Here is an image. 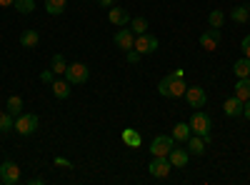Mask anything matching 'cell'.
Returning a JSON list of instances; mask_svg holds the SVG:
<instances>
[{"label":"cell","mask_w":250,"mask_h":185,"mask_svg":"<svg viewBox=\"0 0 250 185\" xmlns=\"http://www.w3.org/2000/svg\"><path fill=\"white\" fill-rule=\"evenodd\" d=\"M65 5H68V0H45V10H48L50 15L65 13Z\"/></svg>","instance_id":"d4e9b609"},{"label":"cell","mask_w":250,"mask_h":185,"mask_svg":"<svg viewBox=\"0 0 250 185\" xmlns=\"http://www.w3.org/2000/svg\"><path fill=\"white\" fill-rule=\"evenodd\" d=\"M15 115H10L8 110H3L0 113V133H10V130H15V120H13Z\"/></svg>","instance_id":"cb8c5ba5"},{"label":"cell","mask_w":250,"mask_h":185,"mask_svg":"<svg viewBox=\"0 0 250 185\" xmlns=\"http://www.w3.org/2000/svg\"><path fill=\"white\" fill-rule=\"evenodd\" d=\"M98 5H100V8H113L115 0H98Z\"/></svg>","instance_id":"d6a6232c"},{"label":"cell","mask_w":250,"mask_h":185,"mask_svg":"<svg viewBox=\"0 0 250 185\" xmlns=\"http://www.w3.org/2000/svg\"><path fill=\"white\" fill-rule=\"evenodd\" d=\"M113 40H115V45H118L120 50H130V48L135 45V33H133L130 28H120Z\"/></svg>","instance_id":"30bf717a"},{"label":"cell","mask_w":250,"mask_h":185,"mask_svg":"<svg viewBox=\"0 0 250 185\" xmlns=\"http://www.w3.org/2000/svg\"><path fill=\"white\" fill-rule=\"evenodd\" d=\"M15 10L18 13H23V15H30L33 10H35V0H15Z\"/></svg>","instance_id":"4316f807"},{"label":"cell","mask_w":250,"mask_h":185,"mask_svg":"<svg viewBox=\"0 0 250 185\" xmlns=\"http://www.w3.org/2000/svg\"><path fill=\"white\" fill-rule=\"evenodd\" d=\"M65 68H68L65 58H62L60 53H55V55H53V60H50V70H53L55 75H65Z\"/></svg>","instance_id":"7402d4cb"},{"label":"cell","mask_w":250,"mask_h":185,"mask_svg":"<svg viewBox=\"0 0 250 185\" xmlns=\"http://www.w3.org/2000/svg\"><path fill=\"white\" fill-rule=\"evenodd\" d=\"M55 163H58V165H65V168H70V163H68L65 158H55Z\"/></svg>","instance_id":"e575fe53"},{"label":"cell","mask_w":250,"mask_h":185,"mask_svg":"<svg viewBox=\"0 0 250 185\" xmlns=\"http://www.w3.org/2000/svg\"><path fill=\"white\" fill-rule=\"evenodd\" d=\"M0 183H3V178H0Z\"/></svg>","instance_id":"74e56055"},{"label":"cell","mask_w":250,"mask_h":185,"mask_svg":"<svg viewBox=\"0 0 250 185\" xmlns=\"http://www.w3.org/2000/svg\"><path fill=\"white\" fill-rule=\"evenodd\" d=\"M185 145H188L185 150L190 153V155H203L208 143H205V138H200V135H190V138L185 140Z\"/></svg>","instance_id":"9a60e30c"},{"label":"cell","mask_w":250,"mask_h":185,"mask_svg":"<svg viewBox=\"0 0 250 185\" xmlns=\"http://www.w3.org/2000/svg\"><path fill=\"white\" fill-rule=\"evenodd\" d=\"M0 178H3L5 185H15V183H20V168L13 160H5L3 165H0Z\"/></svg>","instance_id":"9c48e42d"},{"label":"cell","mask_w":250,"mask_h":185,"mask_svg":"<svg viewBox=\"0 0 250 185\" xmlns=\"http://www.w3.org/2000/svg\"><path fill=\"white\" fill-rule=\"evenodd\" d=\"M175 148V138L173 135H158V138H153V143H150V153L153 155H163V158H168V153Z\"/></svg>","instance_id":"277c9868"},{"label":"cell","mask_w":250,"mask_h":185,"mask_svg":"<svg viewBox=\"0 0 250 185\" xmlns=\"http://www.w3.org/2000/svg\"><path fill=\"white\" fill-rule=\"evenodd\" d=\"M40 80H43V83H53L55 73H53V70H43V73H40Z\"/></svg>","instance_id":"4dcf8cb0"},{"label":"cell","mask_w":250,"mask_h":185,"mask_svg":"<svg viewBox=\"0 0 250 185\" xmlns=\"http://www.w3.org/2000/svg\"><path fill=\"white\" fill-rule=\"evenodd\" d=\"M240 48H243V55H245V58H250V35H245V38H243V45H240Z\"/></svg>","instance_id":"1f68e13d"},{"label":"cell","mask_w":250,"mask_h":185,"mask_svg":"<svg viewBox=\"0 0 250 185\" xmlns=\"http://www.w3.org/2000/svg\"><path fill=\"white\" fill-rule=\"evenodd\" d=\"M188 125H190V130L195 133V135H200V138H205V143H210V118H208L205 113H200V110H195L193 115H190V120H188Z\"/></svg>","instance_id":"7a4b0ae2"},{"label":"cell","mask_w":250,"mask_h":185,"mask_svg":"<svg viewBox=\"0 0 250 185\" xmlns=\"http://www.w3.org/2000/svg\"><path fill=\"white\" fill-rule=\"evenodd\" d=\"M15 3V0H0V5H3V8H10Z\"/></svg>","instance_id":"d590c367"},{"label":"cell","mask_w":250,"mask_h":185,"mask_svg":"<svg viewBox=\"0 0 250 185\" xmlns=\"http://www.w3.org/2000/svg\"><path fill=\"white\" fill-rule=\"evenodd\" d=\"M40 43V33L38 30H23L20 33V45L23 48H35Z\"/></svg>","instance_id":"e0dca14e"},{"label":"cell","mask_w":250,"mask_h":185,"mask_svg":"<svg viewBox=\"0 0 250 185\" xmlns=\"http://www.w3.org/2000/svg\"><path fill=\"white\" fill-rule=\"evenodd\" d=\"M243 115L250 120V100H245V105H243Z\"/></svg>","instance_id":"836d02e7"},{"label":"cell","mask_w":250,"mask_h":185,"mask_svg":"<svg viewBox=\"0 0 250 185\" xmlns=\"http://www.w3.org/2000/svg\"><path fill=\"white\" fill-rule=\"evenodd\" d=\"M88 78H90V70H88V65H83V63H73V65L65 68V80L70 85H83Z\"/></svg>","instance_id":"3957f363"},{"label":"cell","mask_w":250,"mask_h":185,"mask_svg":"<svg viewBox=\"0 0 250 185\" xmlns=\"http://www.w3.org/2000/svg\"><path fill=\"white\" fill-rule=\"evenodd\" d=\"M123 143L125 145H130V148H140V143H143V138H140V133L138 130H123Z\"/></svg>","instance_id":"44dd1931"},{"label":"cell","mask_w":250,"mask_h":185,"mask_svg":"<svg viewBox=\"0 0 250 185\" xmlns=\"http://www.w3.org/2000/svg\"><path fill=\"white\" fill-rule=\"evenodd\" d=\"M185 80L183 78H175L173 73H168L160 83H158V93L163 95V98H180V95H185Z\"/></svg>","instance_id":"6da1fadb"},{"label":"cell","mask_w":250,"mask_h":185,"mask_svg":"<svg viewBox=\"0 0 250 185\" xmlns=\"http://www.w3.org/2000/svg\"><path fill=\"white\" fill-rule=\"evenodd\" d=\"M233 70H235V75H238V78H250V58H245V55H243V58L238 60V63L233 65Z\"/></svg>","instance_id":"603a6c76"},{"label":"cell","mask_w":250,"mask_h":185,"mask_svg":"<svg viewBox=\"0 0 250 185\" xmlns=\"http://www.w3.org/2000/svg\"><path fill=\"white\" fill-rule=\"evenodd\" d=\"M208 23H210V28H223V23H225L223 10H213L210 15H208Z\"/></svg>","instance_id":"83f0119b"},{"label":"cell","mask_w":250,"mask_h":185,"mask_svg":"<svg viewBox=\"0 0 250 185\" xmlns=\"http://www.w3.org/2000/svg\"><path fill=\"white\" fill-rule=\"evenodd\" d=\"M230 18L235 20V23H245V20L250 18V13H248V8H245V5H238V8H233Z\"/></svg>","instance_id":"f1b7e54d"},{"label":"cell","mask_w":250,"mask_h":185,"mask_svg":"<svg viewBox=\"0 0 250 185\" xmlns=\"http://www.w3.org/2000/svg\"><path fill=\"white\" fill-rule=\"evenodd\" d=\"M140 58H143V55H140V53H138L135 48H130V50H125V60H128L130 65H138V63H140Z\"/></svg>","instance_id":"f546056e"},{"label":"cell","mask_w":250,"mask_h":185,"mask_svg":"<svg viewBox=\"0 0 250 185\" xmlns=\"http://www.w3.org/2000/svg\"><path fill=\"white\" fill-rule=\"evenodd\" d=\"M38 130V115L33 113H20L18 120H15V133L20 135H33Z\"/></svg>","instance_id":"5b68a950"},{"label":"cell","mask_w":250,"mask_h":185,"mask_svg":"<svg viewBox=\"0 0 250 185\" xmlns=\"http://www.w3.org/2000/svg\"><path fill=\"white\" fill-rule=\"evenodd\" d=\"M108 20L113 25H118V28H125V25H130V13L125 10V8H110V13H108Z\"/></svg>","instance_id":"7c38bea8"},{"label":"cell","mask_w":250,"mask_h":185,"mask_svg":"<svg viewBox=\"0 0 250 185\" xmlns=\"http://www.w3.org/2000/svg\"><path fill=\"white\" fill-rule=\"evenodd\" d=\"M235 98H240L243 103L250 100V78H238V83H235Z\"/></svg>","instance_id":"ac0fdd59"},{"label":"cell","mask_w":250,"mask_h":185,"mask_svg":"<svg viewBox=\"0 0 250 185\" xmlns=\"http://www.w3.org/2000/svg\"><path fill=\"white\" fill-rule=\"evenodd\" d=\"M243 105L245 103L240 100V98H228L225 103H223V110H225V115H230V118H238V115H243Z\"/></svg>","instance_id":"5bb4252c"},{"label":"cell","mask_w":250,"mask_h":185,"mask_svg":"<svg viewBox=\"0 0 250 185\" xmlns=\"http://www.w3.org/2000/svg\"><path fill=\"white\" fill-rule=\"evenodd\" d=\"M170 170H173V165H170V160H168V158H163V155H153L150 165H148V173H150L153 178H168V175H170Z\"/></svg>","instance_id":"8992f818"},{"label":"cell","mask_w":250,"mask_h":185,"mask_svg":"<svg viewBox=\"0 0 250 185\" xmlns=\"http://www.w3.org/2000/svg\"><path fill=\"white\" fill-rule=\"evenodd\" d=\"M130 30L135 33V35H143V33H148V20L145 18H130Z\"/></svg>","instance_id":"484cf974"},{"label":"cell","mask_w":250,"mask_h":185,"mask_svg":"<svg viewBox=\"0 0 250 185\" xmlns=\"http://www.w3.org/2000/svg\"><path fill=\"white\" fill-rule=\"evenodd\" d=\"M140 55H150L158 50V38L155 35H148V33H143V35H135V45H133Z\"/></svg>","instance_id":"52a82bcc"},{"label":"cell","mask_w":250,"mask_h":185,"mask_svg":"<svg viewBox=\"0 0 250 185\" xmlns=\"http://www.w3.org/2000/svg\"><path fill=\"white\" fill-rule=\"evenodd\" d=\"M185 100H188V105H190V108H205L208 93H205V88L193 85V88H188V90H185Z\"/></svg>","instance_id":"ba28073f"},{"label":"cell","mask_w":250,"mask_h":185,"mask_svg":"<svg viewBox=\"0 0 250 185\" xmlns=\"http://www.w3.org/2000/svg\"><path fill=\"white\" fill-rule=\"evenodd\" d=\"M50 88H53V95L60 98V100H65L70 95V83H68V80H53Z\"/></svg>","instance_id":"2e32d148"},{"label":"cell","mask_w":250,"mask_h":185,"mask_svg":"<svg viewBox=\"0 0 250 185\" xmlns=\"http://www.w3.org/2000/svg\"><path fill=\"white\" fill-rule=\"evenodd\" d=\"M178 143H185L188 138H190L193 135V130H190V125H188V123H178V125L173 128V133H170Z\"/></svg>","instance_id":"d6986e66"},{"label":"cell","mask_w":250,"mask_h":185,"mask_svg":"<svg viewBox=\"0 0 250 185\" xmlns=\"http://www.w3.org/2000/svg\"><path fill=\"white\" fill-rule=\"evenodd\" d=\"M218 43H220V28H210V30H205V33L200 35V45H203L208 53H213V50L218 48Z\"/></svg>","instance_id":"8fae6325"},{"label":"cell","mask_w":250,"mask_h":185,"mask_svg":"<svg viewBox=\"0 0 250 185\" xmlns=\"http://www.w3.org/2000/svg\"><path fill=\"white\" fill-rule=\"evenodd\" d=\"M188 158H190V153H188L185 148H173L168 153V160H170L173 168H185L188 165Z\"/></svg>","instance_id":"4fadbf2b"},{"label":"cell","mask_w":250,"mask_h":185,"mask_svg":"<svg viewBox=\"0 0 250 185\" xmlns=\"http://www.w3.org/2000/svg\"><path fill=\"white\" fill-rule=\"evenodd\" d=\"M5 110L10 115H20V113H23V98H20V95H10L8 103H5Z\"/></svg>","instance_id":"ffe728a7"},{"label":"cell","mask_w":250,"mask_h":185,"mask_svg":"<svg viewBox=\"0 0 250 185\" xmlns=\"http://www.w3.org/2000/svg\"><path fill=\"white\" fill-rule=\"evenodd\" d=\"M248 13H250V5H248Z\"/></svg>","instance_id":"8d00e7d4"}]
</instances>
